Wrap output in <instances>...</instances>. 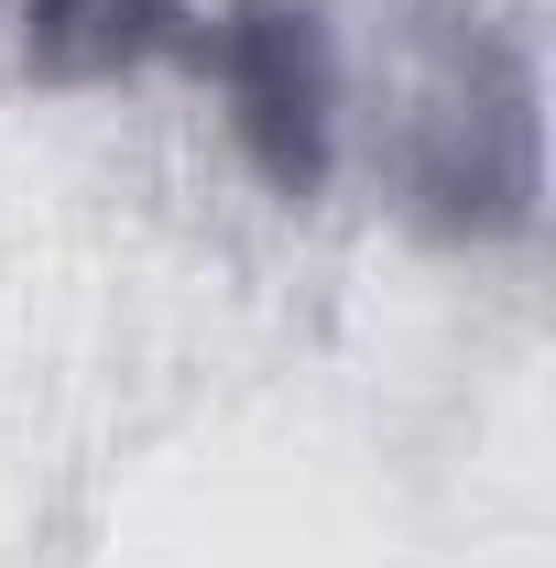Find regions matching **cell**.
I'll return each mask as SVG.
<instances>
[{
	"label": "cell",
	"instance_id": "cell-1",
	"mask_svg": "<svg viewBox=\"0 0 556 568\" xmlns=\"http://www.w3.org/2000/svg\"><path fill=\"white\" fill-rule=\"evenodd\" d=\"M328 186L371 175L436 241H524L546 209L535 55L470 0H328Z\"/></svg>",
	"mask_w": 556,
	"mask_h": 568
},
{
	"label": "cell",
	"instance_id": "cell-2",
	"mask_svg": "<svg viewBox=\"0 0 556 568\" xmlns=\"http://www.w3.org/2000/svg\"><path fill=\"white\" fill-rule=\"evenodd\" d=\"M175 44L218 88L251 175L274 197H328V88H339L328 0H218V11H186Z\"/></svg>",
	"mask_w": 556,
	"mask_h": 568
},
{
	"label": "cell",
	"instance_id": "cell-3",
	"mask_svg": "<svg viewBox=\"0 0 556 568\" xmlns=\"http://www.w3.org/2000/svg\"><path fill=\"white\" fill-rule=\"evenodd\" d=\"M33 11V33L44 44H66V55H153V44H175L186 33V0H22Z\"/></svg>",
	"mask_w": 556,
	"mask_h": 568
}]
</instances>
